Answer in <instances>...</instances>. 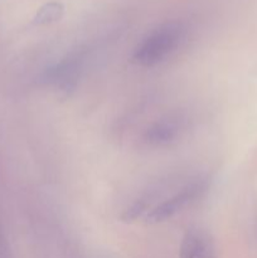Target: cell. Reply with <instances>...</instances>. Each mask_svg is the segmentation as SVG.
<instances>
[{
	"label": "cell",
	"instance_id": "cell-1",
	"mask_svg": "<svg viewBox=\"0 0 257 258\" xmlns=\"http://www.w3.org/2000/svg\"><path fill=\"white\" fill-rule=\"evenodd\" d=\"M184 37V28L176 22L165 23L149 33L134 53V60L144 67H153L165 60Z\"/></svg>",
	"mask_w": 257,
	"mask_h": 258
},
{
	"label": "cell",
	"instance_id": "cell-2",
	"mask_svg": "<svg viewBox=\"0 0 257 258\" xmlns=\"http://www.w3.org/2000/svg\"><path fill=\"white\" fill-rule=\"evenodd\" d=\"M206 179L199 178L197 180L191 181V183L186 184L184 188L180 189V191H178L173 197L164 201L161 204L156 206L146 216V222L148 223H160V222L166 221V219H170L171 217L179 213L181 209L185 208L188 204H190L198 197H201L206 191Z\"/></svg>",
	"mask_w": 257,
	"mask_h": 258
},
{
	"label": "cell",
	"instance_id": "cell-3",
	"mask_svg": "<svg viewBox=\"0 0 257 258\" xmlns=\"http://www.w3.org/2000/svg\"><path fill=\"white\" fill-rule=\"evenodd\" d=\"M86 58L85 49H77L70 53L65 58L55 63L53 67L48 68L44 73V81L60 91L73 90L76 87L81 68Z\"/></svg>",
	"mask_w": 257,
	"mask_h": 258
},
{
	"label": "cell",
	"instance_id": "cell-4",
	"mask_svg": "<svg viewBox=\"0 0 257 258\" xmlns=\"http://www.w3.org/2000/svg\"><path fill=\"white\" fill-rule=\"evenodd\" d=\"M179 258H217L216 246L211 234L201 227L186 229L180 244Z\"/></svg>",
	"mask_w": 257,
	"mask_h": 258
},
{
	"label": "cell",
	"instance_id": "cell-5",
	"mask_svg": "<svg viewBox=\"0 0 257 258\" xmlns=\"http://www.w3.org/2000/svg\"><path fill=\"white\" fill-rule=\"evenodd\" d=\"M183 121L179 117H166L156 121L144 134V141L150 146H165L179 138Z\"/></svg>",
	"mask_w": 257,
	"mask_h": 258
},
{
	"label": "cell",
	"instance_id": "cell-6",
	"mask_svg": "<svg viewBox=\"0 0 257 258\" xmlns=\"http://www.w3.org/2000/svg\"><path fill=\"white\" fill-rule=\"evenodd\" d=\"M62 13V5L57 4V3H49V4H45L37 13L34 18V23L35 24H49V23H53L59 19Z\"/></svg>",
	"mask_w": 257,
	"mask_h": 258
}]
</instances>
